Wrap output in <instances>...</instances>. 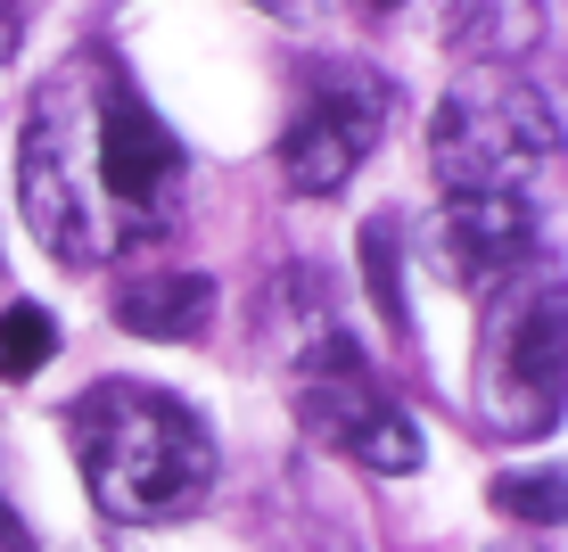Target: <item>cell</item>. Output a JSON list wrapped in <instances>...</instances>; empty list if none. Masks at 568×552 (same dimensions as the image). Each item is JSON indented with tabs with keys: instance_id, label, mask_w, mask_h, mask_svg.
Returning a JSON list of instances; mask_svg holds the SVG:
<instances>
[{
	"instance_id": "1",
	"label": "cell",
	"mask_w": 568,
	"mask_h": 552,
	"mask_svg": "<svg viewBox=\"0 0 568 552\" xmlns=\"http://www.w3.org/2000/svg\"><path fill=\"white\" fill-rule=\"evenodd\" d=\"M67 421H74L83 486L108 520L156 528V520H190L214 495V438L199 412L182 397H165V388L100 380Z\"/></svg>"
},
{
	"instance_id": "2",
	"label": "cell",
	"mask_w": 568,
	"mask_h": 552,
	"mask_svg": "<svg viewBox=\"0 0 568 552\" xmlns=\"http://www.w3.org/2000/svg\"><path fill=\"white\" fill-rule=\"evenodd\" d=\"M91 100H100V67L74 58L58 67L26 108V132H17V207H26V231L42 240L67 272L115 264L132 248V231L115 223L108 190H100V157H91Z\"/></svg>"
},
{
	"instance_id": "3",
	"label": "cell",
	"mask_w": 568,
	"mask_h": 552,
	"mask_svg": "<svg viewBox=\"0 0 568 552\" xmlns=\"http://www.w3.org/2000/svg\"><path fill=\"white\" fill-rule=\"evenodd\" d=\"M428 165L445 199H536L560 165V108L519 74H462L428 116Z\"/></svg>"
},
{
	"instance_id": "4",
	"label": "cell",
	"mask_w": 568,
	"mask_h": 552,
	"mask_svg": "<svg viewBox=\"0 0 568 552\" xmlns=\"http://www.w3.org/2000/svg\"><path fill=\"white\" fill-rule=\"evenodd\" d=\"M560 272L536 264L511 289H495V313L478 330V412L495 438H544L560 429Z\"/></svg>"
},
{
	"instance_id": "5",
	"label": "cell",
	"mask_w": 568,
	"mask_h": 552,
	"mask_svg": "<svg viewBox=\"0 0 568 552\" xmlns=\"http://www.w3.org/2000/svg\"><path fill=\"white\" fill-rule=\"evenodd\" d=\"M91 157H100V190L115 207V223L132 231V248L165 240V223L182 214L190 157H182V141H173L165 124H156V108L132 83H115L108 67H100V100H91Z\"/></svg>"
},
{
	"instance_id": "6",
	"label": "cell",
	"mask_w": 568,
	"mask_h": 552,
	"mask_svg": "<svg viewBox=\"0 0 568 552\" xmlns=\"http://www.w3.org/2000/svg\"><path fill=\"white\" fill-rule=\"evenodd\" d=\"M297 421L322 445L355 453L363 470H387V479L420 470V429L379 397V380L363 371V354L346 347V339L305 347V363H297Z\"/></svg>"
},
{
	"instance_id": "7",
	"label": "cell",
	"mask_w": 568,
	"mask_h": 552,
	"mask_svg": "<svg viewBox=\"0 0 568 552\" xmlns=\"http://www.w3.org/2000/svg\"><path fill=\"white\" fill-rule=\"evenodd\" d=\"M379 132H387V83L355 67H329L281 132V182L297 199H329V190L355 182V165L379 149Z\"/></svg>"
},
{
	"instance_id": "8",
	"label": "cell",
	"mask_w": 568,
	"mask_h": 552,
	"mask_svg": "<svg viewBox=\"0 0 568 552\" xmlns=\"http://www.w3.org/2000/svg\"><path fill=\"white\" fill-rule=\"evenodd\" d=\"M552 240H544V207L536 199H445L428 223V264L469 298H495L519 272H536Z\"/></svg>"
},
{
	"instance_id": "9",
	"label": "cell",
	"mask_w": 568,
	"mask_h": 552,
	"mask_svg": "<svg viewBox=\"0 0 568 552\" xmlns=\"http://www.w3.org/2000/svg\"><path fill=\"white\" fill-rule=\"evenodd\" d=\"M437 9L445 50L478 58V67H503V58H527L544 42V0H428Z\"/></svg>"
},
{
	"instance_id": "10",
	"label": "cell",
	"mask_w": 568,
	"mask_h": 552,
	"mask_svg": "<svg viewBox=\"0 0 568 552\" xmlns=\"http://www.w3.org/2000/svg\"><path fill=\"white\" fill-rule=\"evenodd\" d=\"M214 313V289L199 272H165V281H132L124 298H115V322L132 330V339H199Z\"/></svg>"
},
{
	"instance_id": "11",
	"label": "cell",
	"mask_w": 568,
	"mask_h": 552,
	"mask_svg": "<svg viewBox=\"0 0 568 552\" xmlns=\"http://www.w3.org/2000/svg\"><path fill=\"white\" fill-rule=\"evenodd\" d=\"M58 354V322L42 305H0V380H33V371H42Z\"/></svg>"
},
{
	"instance_id": "12",
	"label": "cell",
	"mask_w": 568,
	"mask_h": 552,
	"mask_svg": "<svg viewBox=\"0 0 568 552\" xmlns=\"http://www.w3.org/2000/svg\"><path fill=\"white\" fill-rule=\"evenodd\" d=\"M495 503L511 511L527 528H560V462L552 470H511V479H495Z\"/></svg>"
},
{
	"instance_id": "13",
	"label": "cell",
	"mask_w": 568,
	"mask_h": 552,
	"mask_svg": "<svg viewBox=\"0 0 568 552\" xmlns=\"http://www.w3.org/2000/svg\"><path fill=\"white\" fill-rule=\"evenodd\" d=\"M363 255H371V298H379V313L404 330V289H396V223H371V231H363Z\"/></svg>"
},
{
	"instance_id": "14",
	"label": "cell",
	"mask_w": 568,
	"mask_h": 552,
	"mask_svg": "<svg viewBox=\"0 0 568 552\" xmlns=\"http://www.w3.org/2000/svg\"><path fill=\"white\" fill-rule=\"evenodd\" d=\"M17 33H26V0H0V67H9Z\"/></svg>"
},
{
	"instance_id": "15",
	"label": "cell",
	"mask_w": 568,
	"mask_h": 552,
	"mask_svg": "<svg viewBox=\"0 0 568 552\" xmlns=\"http://www.w3.org/2000/svg\"><path fill=\"white\" fill-rule=\"evenodd\" d=\"M0 552H33V536H26V520H17L9 503H0Z\"/></svg>"
},
{
	"instance_id": "16",
	"label": "cell",
	"mask_w": 568,
	"mask_h": 552,
	"mask_svg": "<svg viewBox=\"0 0 568 552\" xmlns=\"http://www.w3.org/2000/svg\"><path fill=\"white\" fill-rule=\"evenodd\" d=\"M379 9H387V0H379Z\"/></svg>"
}]
</instances>
